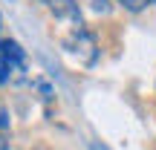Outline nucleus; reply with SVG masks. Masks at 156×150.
I'll return each mask as SVG.
<instances>
[{
	"label": "nucleus",
	"instance_id": "f257e3e1",
	"mask_svg": "<svg viewBox=\"0 0 156 150\" xmlns=\"http://www.w3.org/2000/svg\"><path fill=\"white\" fill-rule=\"evenodd\" d=\"M41 6H44L46 12H49L55 20H61V23H67L69 29H73V35L75 38H69V40H78V38H84V23H81V12H78V3L75 0H38ZM69 40H64V44H69Z\"/></svg>",
	"mask_w": 156,
	"mask_h": 150
},
{
	"label": "nucleus",
	"instance_id": "f03ea898",
	"mask_svg": "<svg viewBox=\"0 0 156 150\" xmlns=\"http://www.w3.org/2000/svg\"><path fill=\"white\" fill-rule=\"evenodd\" d=\"M0 55L6 58V61L12 64V67H20L23 64V58H26V52L20 49V44H17V40H0Z\"/></svg>",
	"mask_w": 156,
	"mask_h": 150
},
{
	"label": "nucleus",
	"instance_id": "7ed1b4c3",
	"mask_svg": "<svg viewBox=\"0 0 156 150\" xmlns=\"http://www.w3.org/2000/svg\"><path fill=\"white\" fill-rule=\"evenodd\" d=\"M116 3H119V6H124L127 12H133V15H136V12H145L147 6H153L156 0H116Z\"/></svg>",
	"mask_w": 156,
	"mask_h": 150
},
{
	"label": "nucleus",
	"instance_id": "20e7f679",
	"mask_svg": "<svg viewBox=\"0 0 156 150\" xmlns=\"http://www.w3.org/2000/svg\"><path fill=\"white\" fill-rule=\"evenodd\" d=\"M9 78H12V64L6 61L3 55H0V84H6Z\"/></svg>",
	"mask_w": 156,
	"mask_h": 150
}]
</instances>
